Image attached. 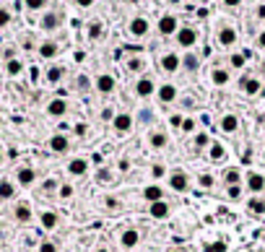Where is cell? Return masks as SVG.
Instances as JSON below:
<instances>
[{"label":"cell","mask_w":265,"mask_h":252,"mask_svg":"<svg viewBox=\"0 0 265 252\" xmlns=\"http://www.w3.org/2000/svg\"><path fill=\"white\" fill-rule=\"evenodd\" d=\"M166 187L171 192H180V195H185V192L193 190V177L187 174L185 169H171L166 174Z\"/></svg>","instance_id":"1"},{"label":"cell","mask_w":265,"mask_h":252,"mask_svg":"<svg viewBox=\"0 0 265 252\" xmlns=\"http://www.w3.org/2000/svg\"><path fill=\"white\" fill-rule=\"evenodd\" d=\"M11 218L16 221L19 226H29L34 221V208H31L29 200H13L11 205Z\"/></svg>","instance_id":"2"},{"label":"cell","mask_w":265,"mask_h":252,"mask_svg":"<svg viewBox=\"0 0 265 252\" xmlns=\"http://www.w3.org/2000/svg\"><path fill=\"white\" fill-rule=\"evenodd\" d=\"M47 148L57 156H65V154H70L73 143H70V138L65 136V133H52V136L47 138Z\"/></svg>","instance_id":"3"},{"label":"cell","mask_w":265,"mask_h":252,"mask_svg":"<svg viewBox=\"0 0 265 252\" xmlns=\"http://www.w3.org/2000/svg\"><path fill=\"white\" fill-rule=\"evenodd\" d=\"M37 180H39V172L34 167H29V164H21L19 169H16V177H13V182L19 187H34Z\"/></svg>","instance_id":"4"},{"label":"cell","mask_w":265,"mask_h":252,"mask_svg":"<svg viewBox=\"0 0 265 252\" xmlns=\"http://www.w3.org/2000/svg\"><path fill=\"white\" fill-rule=\"evenodd\" d=\"M135 128V117L130 112H117L112 117V130L117 133V136H130Z\"/></svg>","instance_id":"5"},{"label":"cell","mask_w":265,"mask_h":252,"mask_svg":"<svg viewBox=\"0 0 265 252\" xmlns=\"http://www.w3.org/2000/svg\"><path fill=\"white\" fill-rule=\"evenodd\" d=\"M239 128H242L239 114H234V112H224L221 117H218V130H221L224 136H237Z\"/></svg>","instance_id":"6"},{"label":"cell","mask_w":265,"mask_h":252,"mask_svg":"<svg viewBox=\"0 0 265 252\" xmlns=\"http://www.w3.org/2000/svg\"><path fill=\"white\" fill-rule=\"evenodd\" d=\"M135 96L138 99H151V96H156V81H153V76H138V81H135Z\"/></svg>","instance_id":"7"},{"label":"cell","mask_w":265,"mask_h":252,"mask_svg":"<svg viewBox=\"0 0 265 252\" xmlns=\"http://www.w3.org/2000/svg\"><path fill=\"white\" fill-rule=\"evenodd\" d=\"M244 190H249V195H262L265 192V174L260 172H247L244 174Z\"/></svg>","instance_id":"8"},{"label":"cell","mask_w":265,"mask_h":252,"mask_svg":"<svg viewBox=\"0 0 265 252\" xmlns=\"http://www.w3.org/2000/svg\"><path fill=\"white\" fill-rule=\"evenodd\" d=\"M156 101H159L161 107H169V104H174L177 101V86L174 83H161V86H156Z\"/></svg>","instance_id":"9"},{"label":"cell","mask_w":265,"mask_h":252,"mask_svg":"<svg viewBox=\"0 0 265 252\" xmlns=\"http://www.w3.org/2000/svg\"><path fill=\"white\" fill-rule=\"evenodd\" d=\"M140 244V231L135 229V226H125L122 231H120V247L125 249V252H130V249H135Z\"/></svg>","instance_id":"10"},{"label":"cell","mask_w":265,"mask_h":252,"mask_svg":"<svg viewBox=\"0 0 265 252\" xmlns=\"http://www.w3.org/2000/svg\"><path fill=\"white\" fill-rule=\"evenodd\" d=\"M146 143L153 148V151H166L171 138H169V133L166 130H151L148 136H146Z\"/></svg>","instance_id":"11"},{"label":"cell","mask_w":265,"mask_h":252,"mask_svg":"<svg viewBox=\"0 0 265 252\" xmlns=\"http://www.w3.org/2000/svg\"><path fill=\"white\" fill-rule=\"evenodd\" d=\"M94 88L102 94V96H109V94H115V88H117V81L112 73H102V76L94 78Z\"/></svg>","instance_id":"12"},{"label":"cell","mask_w":265,"mask_h":252,"mask_svg":"<svg viewBox=\"0 0 265 252\" xmlns=\"http://www.w3.org/2000/svg\"><path fill=\"white\" fill-rule=\"evenodd\" d=\"M148 216L153 221H166L171 216V203L164 198V200H156V203H148Z\"/></svg>","instance_id":"13"},{"label":"cell","mask_w":265,"mask_h":252,"mask_svg":"<svg viewBox=\"0 0 265 252\" xmlns=\"http://www.w3.org/2000/svg\"><path fill=\"white\" fill-rule=\"evenodd\" d=\"M159 68H161V73H166V76H174V73L182 68V57L177 52H166V55H161Z\"/></svg>","instance_id":"14"},{"label":"cell","mask_w":265,"mask_h":252,"mask_svg":"<svg viewBox=\"0 0 265 252\" xmlns=\"http://www.w3.org/2000/svg\"><path fill=\"white\" fill-rule=\"evenodd\" d=\"M128 32H130V37H135V39H143V37L151 32V24H148L146 16H135V19H130V24H128Z\"/></svg>","instance_id":"15"},{"label":"cell","mask_w":265,"mask_h":252,"mask_svg":"<svg viewBox=\"0 0 265 252\" xmlns=\"http://www.w3.org/2000/svg\"><path fill=\"white\" fill-rule=\"evenodd\" d=\"M174 37H177V44H180V47H185V50L195 47V42H198V32H195L193 26H180Z\"/></svg>","instance_id":"16"},{"label":"cell","mask_w":265,"mask_h":252,"mask_svg":"<svg viewBox=\"0 0 265 252\" xmlns=\"http://www.w3.org/2000/svg\"><path fill=\"white\" fill-rule=\"evenodd\" d=\"M68 109H70V104H68V99H62V96H55V99L47 101V114L55 117V120L65 117V114H68Z\"/></svg>","instance_id":"17"},{"label":"cell","mask_w":265,"mask_h":252,"mask_svg":"<svg viewBox=\"0 0 265 252\" xmlns=\"http://www.w3.org/2000/svg\"><path fill=\"white\" fill-rule=\"evenodd\" d=\"M159 34L161 37H174L177 34V29H180V21H177V16H171V13H164V16L159 19Z\"/></svg>","instance_id":"18"},{"label":"cell","mask_w":265,"mask_h":252,"mask_svg":"<svg viewBox=\"0 0 265 252\" xmlns=\"http://www.w3.org/2000/svg\"><path fill=\"white\" fill-rule=\"evenodd\" d=\"M39 226L44 229V231H55V229H60L62 226V218H60V213H55V211H42L39 213Z\"/></svg>","instance_id":"19"},{"label":"cell","mask_w":265,"mask_h":252,"mask_svg":"<svg viewBox=\"0 0 265 252\" xmlns=\"http://www.w3.org/2000/svg\"><path fill=\"white\" fill-rule=\"evenodd\" d=\"M16 195H19V185L13 180H8V177H3L0 180V203H13Z\"/></svg>","instance_id":"20"},{"label":"cell","mask_w":265,"mask_h":252,"mask_svg":"<svg viewBox=\"0 0 265 252\" xmlns=\"http://www.w3.org/2000/svg\"><path fill=\"white\" fill-rule=\"evenodd\" d=\"M216 39H218V47H234L237 39H239V34H237V29L234 26H221L218 29V34H216Z\"/></svg>","instance_id":"21"},{"label":"cell","mask_w":265,"mask_h":252,"mask_svg":"<svg viewBox=\"0 0 265 252\" xmlns=\"http://www.w3.org/2000/svg\"><path fill=\"white\" fill-rule=\"evenodd\" d=\"M239 88H242V94H247V96H257L262 91V81L255 78V76H242L239 78Z\"/></svg>","instance_id":"22"},{"label":"cell","mask_w":265,"mask_h":252,"mask_svg":"<svg viewBox=\"0 0 265 252\" xmlns=\"http://www.w3.org/2000/svg\"><path fill=\"white\" fill-rule=\"evenodd\" d=\"M65 169H68L70 177H86L89 169H91V164H89V159H81V156H78V159H70V161H68Z\"/></svg>","instance_id":"23"},{"label":"cell","mask_w":265,"mask_h":252,"mask_svg":"<svg viewBox=\"0 0 265 252\" xmlns=\"http://www.w3.org/2000/svg\"><path fill=\"white\" fill-rule=\"evenodd\" d=\"M221 182H224V187L244 185V174H242V169H237V167H226V169L221 172Z\"/></svg>","instance_id":"24"},{"label":"cell","mask_w":265,"mask_h":252,"mask_svg":"<svg viewBox=\"0 0 265 252\" xmlns=\"http://www.w3.org/2000/svg\"><path fill=\"white\" fill-rule=\"evenodd\" d=\"M164 198H166L164 185L151 182V185H146V187H143V200H146V203H156V200H164Z\"/></svg>","instance_id":"25"},{"label":"cell","mask_w":265,"mask_h":252,"mask_svg":"<svg viewBox=\"0 0 265 252\" xmlns=\"http://www.w3.org/2000/svg\"><path fill=\"white\" fill-rule=\"evenodd\" d=\"M226 146L221 143V141H211L208 143V148H206V156H208V161H224L226 159Z\"/></svg>","instance_id":"26"},{"label":"cell","mask_w":265,"mask_h":252,"mask_svg":"<svg viewBox=\"0 0 265 252\" xmlns=\"http://www.w3.org/2000/svg\"><path fill=\"white\" fill-rule=\"evenodd\" d=\"M247 213L255 216V218H262V216H265V198H262V195H249V200H247Z\"/></svg>","instance_id":"27"},{"label":"cell","mask_w":265,"mask_h":252,"mask_svg":"<svg viewBox=\"0 0 265 252\" xmlns=\"http://www.w3.org/2000/svg\"><path fill=\"white\" fill-rule=\"evenodd\" d=\"M229 81H231L229 68H213V70H211V83H213V86L224 88V86H229Z\"/></svg>","instance_id":"28"},{"label":"cell","mask_w":265,"mask_h":252,"mask_svg":"<svg viewBox=\"0 0 265 252\" xmlns=\"http://www.w3.org/2000/svg\"><path fill=\"white\" fill-rule=\"evenodd\" d=\"M39 26H42V32H55V29L60 26V13L47 11L44 16H42V21H39Z\"/></svg>","instance_id":"29"},{"label":"cell","mask_w":265,"mask_h":252,"mask_svg":"<svg viewBox=\"0 0 265 252\" xmlns=\"http://www.w3.org/2000/svg\"><path fill=\"white\" fill-rule=\"evenodd\" d=\"M182 68L193 76V73L200 70V57H198L195 52H185V55H182Z\"/></svg>","instance_id":"30"},{"label":"cell","mask_w":265,"mask_h":252,"mask_svg":"<svg viewBox=\"0 0 265 252\" xmlns=\"http://www.w3.org/2000/svg\"><path fill=\"white\" fill-rule=\"evenodd\" d=\"M44 78H47V83L57 86L62 78H65V68H62V65H50V68H47V73H44Z\"/></svg>","instance_id":"31"},{"label":"cell","mask_w":265,"mask_h":252,"mask_svg":"<svg viewBox=\"0 0 265 252\" xmlns=\"http://www.w3.org/2000/svg\"><path fill=\"white\" fill-rule=\"evenodd\" d=\"M57 52H60V47L55 42H42L39 44V57H42V60H52Z\"/></svg>","instance_id":"32"},{"label":"cell","mask_w":265,"mask_h":252,"mask_svg":"<svg viewBox=\"0 0 265 252\" xmlns=\"http://www.w3.org/2000/svg\"><path fill=\"white\" fill-rule=\"evenodd\" d=\"M6 73L11 78H19L21 73H24V63L19 60V57H8V63H6Z\"/></svg>","instance_id":"33"},{"label":"cell","mask_w":265,"mask_h":252,"mask_svg":"<svg viewBox=\"0 0 265 252\" xmlns=\"http://www.w3.org/2000/svg\"><path fill=\"white\" fill-rule=\"evenodd\" d=\"M208 143H211V136H208V133L198 130L195 136H193V148H195V151H206Z\"/></svg>","instance_id":"34"},{"label":"cell","mask_w":265,"mask_h":252,"mask_svg":"<svg viewBox=\"0 0 265 252\" xmlns=\"http://www.w3.org/2000/svg\"><path fill=\"white\" fill-rule=\"evenodd\" d=\"M55 195H57L60 200H73V195H75V185H70V182H60Z\"/></svg>","instance_id":"35"},{"label":"cell","mask_w":265,"mask_h":252,"mask_svg":"<svg viewBox=\"0 0 265 252\" xmlns=\"http://www.w3.org/2000/svg\"><path fill=\"white\" fill-rule=\"evenodd\" d=\"M180 130L185 133V136H195L198 133V117H182V125H180Z\"/></svg>","instance_id":"36"},{"label":"cell","mask_w":265,"mask_h":252,"mask_svg":"<svg viewBox=\"0 0 265 252\" xmlns=\"http://www.w3.org/2000/svg\"><path fill=\"white\" fill-rule=\"evenodd\" d=\"M195 182H198V187H203V190H213L216 177H213L211 172H200V174L195 177Z\"/></svg>","instance_id":"37"},{"label":"cell","mask_w":265,"mask_h":252,"mask_svg":"<svg viewBox=\"0 0 265 252\" xmlns=\"http://www.w3.org/2000/svg\"><path fill=\"white\" fill-rule=\"evenodd\" d=\"M125 68H128L130 73H140V76H143V70H146V60H143L140 55H135V57H130V60H128V65H125Z\"/></svg>","instance_id":"38"},{"label":"cell","mask_w":265,"mask_h":252,"mask_svg":"<svg viewBox=\"0 0 265 252\" xmlns=\"http://www.w3.org/2000/svg\"><path fill=\"white\" fill-rule=\"evenodd\" d=\"M156 120V114H153V109H148V107H143L138 114H135V122L138 125H151Z\"/></svg>","instance_id":"39"},{"label":"cell","mask_w":265,"mask_h":252,"mask_svg":"<svg viewBox=\"0 0 265 252\" xmlns=\"http://www.w3.org/2000/svg\"><path fill=\"white\" fill-rule=\"evenodd\" d=\"M37 252H60V244L55 239H42L37 244Z\"/></svg>","instance_id":"40"},{"label":"cell","mask_w":265,"mask_h":252,"mask_svg":"<svg viewBox=\"0 0 265 252\" xmlns=\"http://www.w3.org/2000/svg\"><path fill=\"white\" fill-rule=\"evenodd\" d=\"M242 195H244V185H231V187H226V198H229V200H242Z\"/></svg>","instance_id":"41"},{"label":"cell","mask_w":265,"mask_h":252,"mask_svg":"<svg viewBox=\"0 0 265 252\" xmlns=\"http://www.w3.org/2000/svg\"><path fill=\"white\" fill-rule=\"evenodd\" d=\"M203 252H229V244L221 242V239H216V242H208L206 247H203Z\"/></svg>","instance_id":"42"},{"label":"cell","mask_w":265,"mask_h":252,"mask_svg":"<svg viewBox=\"0 0 265 252\" xmlns=\"http://www.w3.org/2000/svg\"><path fill=\"white\" fill-rule=\"evenodd\" d=\"M57 180H55V177H47V180L42 182V192H44V195H50V192H57Z\"/></svg>","instance_id":"43"},{"label":"cell","mask_w":265,"mask_h":252,"mask_svg":"<svg viewBox=\"0 0 265 252\" xmlns=\"http://www.w3.org/2000/svg\"><path fill=\"white\" fill-rule=\"evenodd\" d=\"M102 205H104V208H109V211H117L122 203H120V198H115V195H104V198H102Z\"/></svg>","instance_id":"44"},{"label":"cell","mask_w":265,"mask_h":252,"mask_svg":"<svg viewBox=\"0 0 265 252\" xmlns=\"http://www.w3.org/2000/svg\"><path fill=\"white\" fill-rule=\"evenodd\" d=\"M244 60H247V57H244L242 52H234V55L229 57V65H231V68H237V70H239V68H244Z\"/></svg>","instance_id":"45"},{"label":"cell","mask_w":265,"mask_h":252,"mask_svg":"<svg viewBox=\"0 0 265 252\" xmlns=\"http://www.w3.org/2000/svg\"><path fill=\"white\" fill-rule=\"evenodd\" d=\"M91 86H94V83H91L89 76H78V78H75V88H78V91H89Z\"/></svg>","instance_id":"46"},{"label":"cell","mask_w":265,"mask_h":252,"mask_svg":"<svg viewBox=\"0 0 265 252\" xmlns=\"http://www.w3.org/2000/svg\"><path fill=\"white\" fill-rule=\"evenodd\" d=\"M151 177L159 182L161 177H166V167H164V164H153V167H151Z\"/></svg>","instance_id":"47"},{"label":"cell","mask_w":265,"mask_h":252,"mask_svg":"<svg viewBox=\"0 0 265 252\" xmlns=\"http://www.w3.org/2000/svg\"><path fill=\"white\" fill-rule=\"evenodd\" d=\"M24 6H26L29 11H42V8L47 6V0H24Z\"/></svg>","instance_id":"48"},{"label":"cell","mask_w":265,"mask_h":252,"mask_svg":"<svg viewBox=\"0 0 265 252\" xmlns=\"http://www.w3.org/2000/svg\"><path fill=\"white\" fill-rule=\"evenodd\" d=\"M89 37H91V39H99V37H102V24H99V21L89 24Z\"/></svg>","instance_id":"49"},{"label":"cell","mask_w":265,"mask_h":252,"mask_svg":"<svg viewBox=\"0 0 265 252\" xmlns=\"http://www.w3.org/2000/svg\"><path fill=\"white\" fill-rule=\"evenodd\" d=\"M11 24V11L8 8H0V29Z\"/></svg>","instance_id":"50"},{"label":"cell","mask_w":265,"mask_h":252,"mask_svg":"<svg viewBox=\"0 0 265 252\" xmlns=\"http://www.w3.org/2000/svg\"><path fill=\"white\" fill-rule=\"evenodd\" d=\"M182 117H185V114H171V117H169V128H177V130H180Z\"/></svg>","instance_id":"51"},{"label":"cell","mask_w":265,"mask_h":252,"mask_svg":"<svg viewBox=\"0 0 265 252\" xmlns=\"http://www.w3.org/2000/svg\"><path fill=\"white\" fill-rule=\"evenodd\" d=\"M257 47H260V50H265V29L257 34Z\"/></svg>","instance_id":"52"},{"label":"cell","mask_w":265,"mask_h":252,"mask_svg":"<svg viewBox=\"0 0 265 252\" xmlns=\"http://www.w3.org/2000/svg\"><path fill=\"white\" fill-rule=\"evenodd\" d=\"M224 6H229V8H239V6H242V0H224Z\"/></svg>","instance_id":"53"},{"label":"cell","mask_w":265,"mask_h":252,"mask_svg":"<svg viewBox=\"0 0 265 252\" xmlns=\"http://www.w3.org/2000/svg\"><path fill=\"white\" fill-rule=\"evenodd\" d=\"M112 117H115L112 109H104V112H102V120H109V122H112Z\"/></svg>","instance_id":"54"},{"label":"cell","mask_w":265,"mask_h":252,"mask_svg":"<svg viewBox=\"0 0 265 252\" xmlns=\"http://www.w3.org/2000/svg\"><path fill=\"white\" fill-rule=\"evenodd\" d=\"M75 3L81 6V8H91V6H94V0H75Z\"/></svg>","instance_id":"55"},{"label":"cell","mask_w":265,"mask_h":252,"mask_svg":"<svg viewBox=\"0 0 265 252\" xmlns=\"http://www.w3.org/2000/svg\"><path fill=\"white\" fill-rule=\"evenodd\" d=\"M255 13H257V19H265V3H262V6H257V11H255Z\"/></svg>","instance_id":"56"},{"label":"cell","mask_w":265,"mask_h":252,"mask_svg":"<svg viewBox=\"0 0 265 252\" xmlns=\"http://www.w3.org/2000/svg\"><path fill=\"white\" fill-rule=\"evenodd\" d=\"M75 133L78 136H86V125H75Z\"/></svg>","instance_id":"57"},{"label":"cell","mask_w":265,"mask_h":252,"mask_svg":"<svg viewBox=\"0 0 265 252\" xmlns=\"http://www.w3.org/2000/svg\"><path fill=\"white\" fill-rule=\"evenodd\" d=\"M97 252H112V249H109L107 244H99V247H97Z\"/></svg>","instance_id":"58"},{"label":"cell","mask_w":265,"mask_h":252,"mask_svg":"<svg viewBox=\"0 0 265 252\" xmlns=\"http://www.w3.org/2000/svg\"><path fill=\"white\" fill-rule=\"evenodd\" d=\"M3 161H6V148L0 146V164H3Z\"/></svg>","instance_id":"59"},{"label":"cell","mask_w":265,"mask_h":252,"mask_svg":"<svg viewBox=\"0 0 265 252\" xmlns=\"http://www.w3.org/2000/svg\"><path fill=\"white\" fill-rule=\"evenodd\" d=\"M166 3H171V6H180V3H182V0H166Z\"/></svg>","instance_id":"60"},{"label":"cell","mask_w":265,"mask_h":252,"mask_svg":"<svg viewBox=\"0 0 265 252\" xmlns=\"http://www.w3.org/2000/svg\"><path fill=\"white\" fill-rule=\"evenodd\" d=\"M166 252H182V249H177V247H174V249H166Z\"/></svg>","instance_id":"61"},{"label":"cell","mask_w":265,"mask_h":252,"mask_svg":"<svg viewBox=\"0 0 265 252\" xmlns=\"http://www.w3.org/2000/svg\"><path fill=\"white\" fill-rule=\"evenodd\" d=\"M262 164H265V151H262Z\"/></svg>","instance_id":"62"}]
</instances>
